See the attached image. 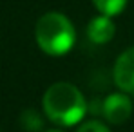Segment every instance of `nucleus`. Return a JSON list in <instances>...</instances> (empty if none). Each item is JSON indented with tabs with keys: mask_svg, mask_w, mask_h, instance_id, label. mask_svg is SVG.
I'll use <instances>...</instances> for the list:
<instances>
[{
	"mask_svg": "<svg viewBox=\"0 0 134 132\" xmlns=\"http://www.w3.org/2000/svg\"><path fill=\"white\" fill-rule=\"evenodd\" d=\"M42 109L47 119L54 125L72 127L83 119L87 112V101L76 85L69 82H56L44 92Z\"/></svg>",
	"mask_w": 134,
	"mask_h": 132,
	"instance_id": "f257e3e1",
	"label": "nucleus"
},
{
	"mask_svg": "<svg viewBox=\"0 0 134 132\" xmlns=\"http://www.w3.org/2000/svg\"><path fill=\"white\" fill-rule=\"evenodd\" d=\"M35 38L45 54L64 56L76 42V31L72 22L64 13L49 11L38 18L35 25Z\"/></svg>",
	"mask_w": 134,
	"mask_h": 132,
	"instance_id": "f03ea898",
	"label": "nucleus"
},
{
	"mask_svg": "<svg viewBox=\"0 0 134 132\" xmlns=\"http://www.w3.org/2000/svg\"><path fill=\"white\" fill-rule=\"evenodd\" d=\"M112 80L125 94H134V47L125 49L114 62Z\"/></svg>",
	"mask_w": 134,
	"mask_h": 132,
	"instance_id": "7ed1b4c3",
	"label": "nucleus"
},
{
	"mask_svg": "<svg viewBox=\"0 0 134 132\" xmlns=\"http://www.w3.org/2000/svg\"><path fill=\"white\" fill-rule=\"evenodd\" d=\"M102 114L112 125L125 123L132 114V101H131L129 94H125V92L109 94L102 103Z\"/></svg>",
	"mask_w": 134,
	"mask_h": 132,
	"instance_id": "20e7f679",
	"label": "nucleus"
},
{
	"mask_svg": "<svg viewBox=\"0 0 134 132\" xmlns=\"http://www.w3.org/2000/svg\"><path fill=\"white\" fill-rule=\"evenodd\" d=\"M116 35V25L112 22V16L107 15H98L87 24V36L92 44L102 45L111 42Z\"/></svg>",
	"mask_w": 134,
	"mask_h": 132,
	"instance_id": "39448f33",
	"label": "nucleus"
},
{
	"mask_svg": "<svg viewBox=\"0 0 134 132\" xmlns=\"http://www.w3.org/2000/svg\"><path fill=\"white\" fill-rule=\"evenodd\" d=\"M127 2L129 0H92V4L98 9V13L100 15H107V16L120 15L127 7Z\"/></svg>",
	"mask_w": 134,
	"mask_h": 132,
	"instance_id": "423d86ee",
	"label": "nucleus"
},
{
	"mask_svg": "<svg viewBox=\"0 0 134 132\" xmlns=\"http://www.w3.org/2000/svg\"><path fill=\"white\" fill-rule=\"evenodd\" d=\"M20 125H22L27 132H36V130L42 129L44 123H42V118H40V114H38L36 110L27 109L20 114Z\"/></svg>",
	"mask_w": 134,
	"mask_h": 132,
	"instance_id": "0eeeda50",
	"label": "nucleus"
},
{
	"mask_svg": "<svg viewBox=\"0 0 134 132\" xmlns=\"http://www.w3.org/2000/svg\"><path fill=\"white\" fill-rule=\"evenodd\" d=\"M76 132H111L109 127L98 119H89V121H83Z\"/></svg>",
	"mask_w": 134,
	"mask_h": 132,
	"instance_id": "6e6552de",
	"label": "nucleus"
},
{
	"mask_svg": "<svg viewBox=\"0 0 134 132\" xmlns=\"http://www.w3.org/2000/svg\"><path fill=\"white\" fill-rule=\"evenodd\" d=\"M47 132H62V130H56V129H53V130H47Z\"/></svg>",
	"mask_w": 134,
	"mask_h": 132,
	"instance_id": "1a4fd4ad",
	"label": "nucleus"
}]
</instances>
